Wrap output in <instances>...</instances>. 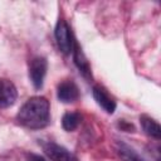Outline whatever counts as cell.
<instances>
[{
  "label": "cell",
  "mask_w": 161,
  "mask_h": 161,
  "mask_svg": "<svg viewBox=\"0 0 161 161\" xmlns=\"http://www.w3.org/2000/svg\"><path fill=\"white\" fill-rule=\"evenodd\" d=\"M48 70V62L44 57H34L29 63V78L35 89H40Z\"/></svg>",
  "instance_id": "3957f363"
},
{
  "label": "cell",
  "mask_w": 161,
  "mask_h": 161,
  "mask_svg": "<svg viewBox=\"0 0 161 161\" xmlns=\"http://www.w3.org/2000/svg\"><path fill=\"white\" fill-rule=\"evenodd\" d=\"M72 54H73L74 64L77 65V68L79 69V72L86 78H91L92 77V72H91L89 62H88L87 57L84 55V53L82 52V48L78 45L77 42H74V45H73V49H72Z\"/></svg>",
  "instance_id": "ba28073f"
},
{
  "label": "cell",
  "mask_w": 161,
  "mask_h": 161,
  "mask_svg": "<svg viewBox=\"0 0 161 161\" xmlns=\"http://www.w3.org/2000/svg\"><path fill=\"white\" fill-rule=\"evenodd\" d=\"M140 123H141L142 131L147 136H150V137H152L155 140H160V137H161V128H160V125H158V122L156 119L151 118L147 114H142L140 117Z\"/></svg>",
  "instance_id": "9c48e42d"
},
{
  "label": "cell",
  "mask_w": 161,
  "mask_h": 161,
  "mask_svg": "<svg viewBox=\"0 0 161 161\" xmlns=\"http://www.w3.org/2000/svg\"><path fill=\"white\" fill-rule=\"evenodd\" d=\"M92 93H93V98H94V101L97 102V104H98L101 108H103L107 113L112 114V113L116 111V107H117L116 101H114V98L108 93V91H107L103 86L96 84V86L93 87Z\"/></svg>",
  "instance_id": "5b68a950"
},
{
  "label": "cell",
  "mask_w": 161,
  "mask_h": 161,
  "mask_svg": "<svg viewBox=\"0 0 161 161\" xmlns=\"http://www.w3.org/2000/svg\"><path fill=\"white\" fill-rule=\"evenodd\" d=\"M18 122L29 130H40L50 122V107L45 97L35 96L29 98L16 114Z\"/></svg>",
  "instance_id": "6da1fadb"
},
{
  "label": "cell",
  "mask_w": 161,
  "mask_h": 161,
  "mask_svg": "<svg viewBox=\"0 0 161 161\" xmlns=\"http://www.w3.org/2000/svg\"><path fill=\"white\" fill-rule=\"evenodd\" d=\"M54 34H55V40H57V44H58V48L60 49V52L64 54H70L75 40L73 39L72 31L64 19L58 20V23L55 25Z\"/></svg>",
  "instance_id": "7a4b0ae2"
},
{
  "label": "cell",
  "mask_w": 161,
  "mask_h": 161,
  "mask_svg": "<svg viewBox=\"0 0 161 161\" xmlns=\"http://www.w3.org/2000/svg\"><path fill=\"white\" fill-rule=\"evenodd\" d=\"M28 161H47V160L43 158V157H40V156H38V155L30 153V155L28 156Z\"/></svg>",
  "instance_id": "7c38bea8"
},
{
  "label": "cell",
  "mask_w": 161,
  "mask_h": 161,
  "mask_svg": "<svg viewBox=\"0 0 161 161\" xmlns=\"http://www.w3.org/2000/svg\"><path fill=\"white\" fill-rule=\"evenodd\" d=\"M80 122H82V114L77 111L65 112L63 114V118H62V126L68 132L74 131L80 125Z\"/></svg>",
  "instance_id": "30bf717a"
},
{
  "label": "cell",
  "mask_w": 161,
  "mask_h": 161,
  "mask_svg": "<svg viewBox=\"0 0 161 161\" xmlns=\"http://www.w3.org/2000/svg\"><path fill=\"white\" fill-rule=\"evenodd\" d=\"M57 96L60 102L72 103L79 98V89L72 79H64L57 87Z\"/></svg>",
  "instance_id": "8992f818"
},
{
  "label": "cell",
  "mask_w": 161,
  "mask_h": 161,
  "mask_svg": "<svg viewBox=\"0 0 161 161\" xmlns=\"http://www.w3.org/2000/svg\"><path fill=\"white\" fill-rule=\"evenodd\" d=\"M117 152L122 158V161H143L141 156L132 147H130L122 141L117 142Z\"/></svg>",
  "instance_id": "8fae6325"
},
{
  "label": "cell",
  "mask_w": 161,
  "mask_h": 161,
  "mask_svg": "<svg viewBox=\"0 0 161 161\" xmlns=\"http://www.w3.org/2000/svg\"><path fill=\"white\" fill-rule=\"evenodd\" d=\"M42 147L44 153L52 160V161H78L74 153H72L68 148H65L62 145H58L53 141L42 142Z\"/></svg>",
  "instance_id": "277c9868"
},
{
  "label": "cell",
  "mask_w": 161,
  "mask_h": 161,
  "mask_svg": "<svg viewBox=\"0 0 161 161\" xmlns=\"http://www.w3.org/2000/svg\"><path fill=\"white\" fill-rule=\"evenodd\" d=\"M18 91L14 83L9 79H0V108H8L15 103Z\"/></svg>",
  "instance_id": "52a82bcc"
}]
</instances>
